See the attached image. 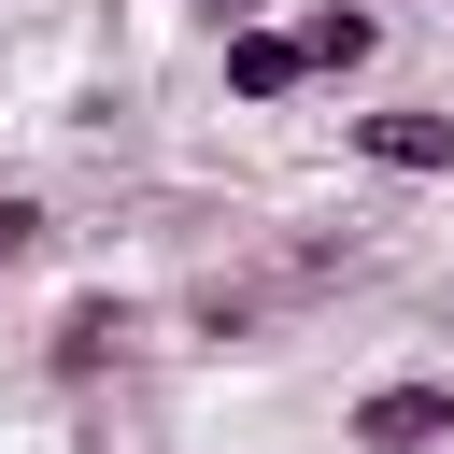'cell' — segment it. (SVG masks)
<instances>
[{
  "mask_svg": "<svg viewBox=\"0 0 454 454\" xmlns=\"http://www.w3.org/2000/svg\"><path fill=\"white\" fill-rule=\"evenodd\" d=\"M340 454H454V383H426V369L369 383V397L340 411Z\"/></svg>",
  "mask_w": 454,
  "mask_h": 454,
  "instance_id": "1",
  "label": "cell"
},
{
  "mask_svg": "<svg viewBox=\"0 0 454 454\" xmlns=\"http://www.w3.org/2000/svg\"><path fill=\"white\" fill-rule=\"evenodd\" d=\"M340 156H369V170H397V184H454V114H440V99L340 114Z\"/></svg>",
  "mask_w": 454,
  "mask_h": 454,
  "instance_id": "2",
  "label": "cell"
},
{
  "mask_svg": "<svg viewBox=\"0 0 454 454\" xmlns=\"http://www.w3.org/2000/svg\"><path fill=\"white\" fill-rule=\"evenodd\" d=\"M284 28H298V71H312V85H369V71H383V14H369V0H298Z\"/></svg>",
  "mask_w": 454,
  "mask_h": 454,
  "instance_id": "3",
  "label": "cell"
},
{
  "mask_svg": "<svg viewBox=\"0 0 454 454\" xmlns=\"http://www.w3.org/2000/svg\"><path fill=\"white\" fill-rule=\"evenodd\" d=\"M213 71H227V99H241V114H284V99H312V71H298V28H284V14L227 28V43H213Z\"/></svg>",
  "mask_w": 454,
  "mask_h": 454,
  "instance_id": "4",
  "label": "cell"
},
{
  "mask_svg": "<svg viewBox=\"0 0 454 454\" xmlns=\"http://www.w3.org/2000/svg\"><path fill=\"white\" fill-rule=\"evenodd\" d=\"M128 340H142V312H128V298H71V312L43 326V369H57V383H99Z\"/></svg>",
  "mask_w": 454,
  "mask_h": 454,
  "instance_id": "5",
  "label": "cell"
},
{
  "mask_svg": "<svg viewBox=\"0 0 454 454\" xmlns=\"http://www.w3.org/2000/svg\"><path fill=\"white\" fill-rule=\"evenodd\" d=\"M43 241H57V213H43V199H28V184H0V270H28V255H43Z\"/></svg>",
  "mask_w": 454,
  "mask_h": 454,
  "instance_id": "6",
  "label": "cell"
},
{
  "mask_svg": "<svg viewBox=\"0 0 454 454\" xmlns=\"http://www.w3.org/2000/svg\"><path fill=\"white\" fill-rule=\"evenodd\" d=\"M199 14H213V43H227V28H255V14H284V0H199Z\"/></svg>",
  "mask_w": 454,
  "mask_h": 454,
  "instance_id": "7",
  "label": "cell"
}]
</instances>
